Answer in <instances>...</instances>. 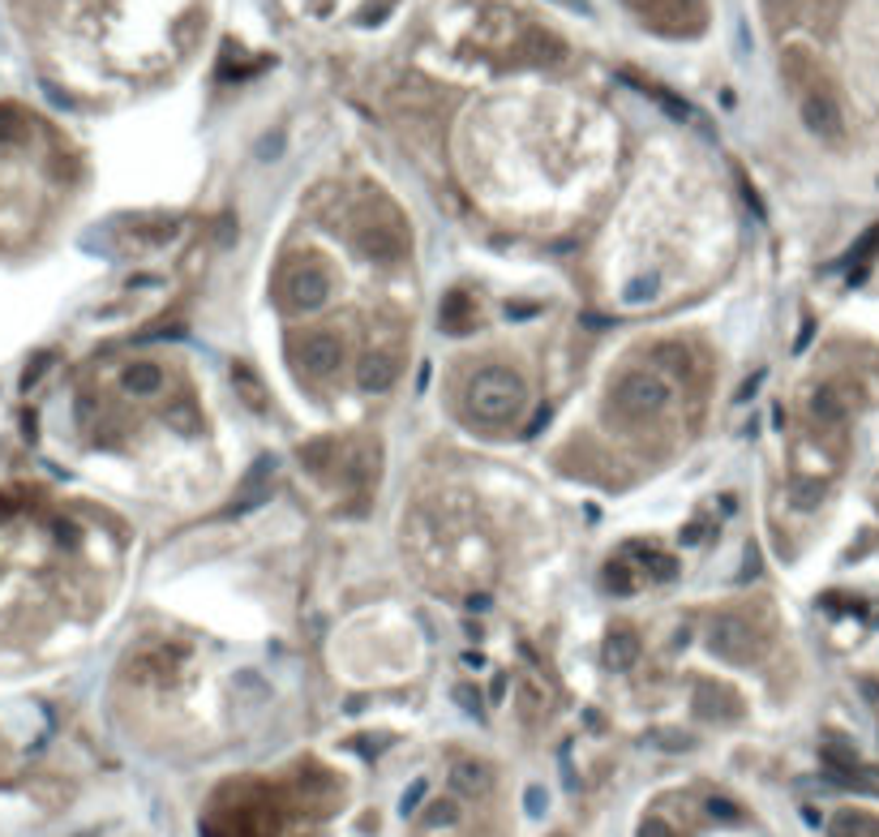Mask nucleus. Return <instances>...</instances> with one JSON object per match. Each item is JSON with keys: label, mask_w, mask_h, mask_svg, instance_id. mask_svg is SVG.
Wrapping results in <instances>:
<instances>
[{"label": "nucleus", "mask_w": 879, "mask_h": 837, "mask_svg": "<svg viewBox=\"0 0 879 837\" xmlns=\"http://www.w3.org/2000/svg\"><path fill=\"white\" fill-rule=\"evenodd\" d=\"M850 409H854V396H850L841 383H823L811 396V417L815 425H823V429H841L845 417H850Z\"/></svg>", "instance_id": "9d476101"}, {"label": "nucleus", "mask_w": 879, "mask_h": 837, "mask_svg": "<svg viewBox=\"0 0 879 837\" xmlns=\"http://www.w3.org/2000/svg\"><path fill=\"white\" fill-rule=\"evenodd\" d=\"M708 524H712V520H695V524H691V529L682 533V542H686V546H691V542H699V537L708 533Z\"/></svg>", "instance_id": "b1692460"}, {"label": "nucleus", "mask_w": 879, "mask_h": 837, "mask_svg": "<svg viewBox=\"0 0 879 837\" xmlns=\"http://www.w3.org/2000/svg\"><path fill=\"white\" fill-rule=\"evenodd\" d=\"M451 786H455L460 794H485V790L493 786V768L480 765V761H455V768H451Z\"/></svg>", "instance_id": "2eb2a0df"}, {"label": "nucleus", "mask_w": 879, "mask_h": 837, "mask_svg": "<svg viewBox=\"0 0 879 837\" xmlns=\"http://www.w3.org/2000/svg\"><path fill=\"white\" fill-rule=\"evenodd\" d=\"M476 323V301L464 292V288H455V292H447V301H442V327L447 331H468Z\"/></svg>", "instance_id": "dca6fc26"}, {"label": "nucleus", "mask_w": 879, "mask_h": 837, "mask_svg": "<svg viewBox=\"0 0 879 837\" xmlns=\"http://www.w3.org/2000/svg\"><path fill=\"white\" fill-rule=\"evenodd\" d=\"M639 837H682V834H677L670 821H661V816H648V821L639 825Z\"/></svg>", "instance_id": "5701e85b"}, {"label": "nucleus", "mask_w": 879, "mask_h": 837, "mask_svg": "<svg viewBox=\"0 0 879 837\" xmlns=\"http://www.w3.org/2000/svg\"><path fill=\"white\" fill-rule=\"evenodd\" d=\"M279 296H283L288 310L314 314V310H322V305L331 301V276H327L322 267H314V263H296V267L283 271Z\"/></svg>", "instance_id": "0eeeda50"}, {"label": "nucleus", "mask_w": 879, "mask_h": 837, "mask_svg": "<svg viewBox=\"0 0 879 837\" xmlns=\"http://www.w3.org/2000/svg\"><path fill=\"white\" fill-rule=\"evenodd\" d=\"M343 361V344L327 331H314V336H301L292 340V365L305 374V378H331Z\"/></svg>", "instance_id": "6e6552de"}, {"label": "nucleus", "mask_w": 879, "mask_h": 837, "mask_svg": "<svg viewBox=\"0 0 879 837\" xmlns=\"http://www.w3.org/2000/svg\"><path fill=\"white\" fill-rule=\"evenodd\" d=\"M626 77H631V86H639L644 95L661 99V108H666V112H674L677 121H695V112L686 108V99H677V95H670V90H666V86H657L652 77H639V73H626Z\"/></svg>", "instance_id": "a211bd4d"}, {"label": "nucleus", "mask_w": 879, "mask_h": 837, "mask_svg": "<svg viewBox=\"0 0 879 837\" xmlns=\"http://www.w3.org/2000/svg\"><path fill=\"white\" fill-rule=\"evenodd\" d=\"M352 236L356 245L374 258V263H400L412 245V232H407L404 215L395 203L387 198H374L356 210V223H352Z\"/></svg>", "instance_id": "7ed1b4c3"}, {"label": "nucleus", "mask_w": 879, "mask_h": 837, "mask_svg": "<svg viewBox=\"0 0 879 837\" xmlns=\"http://www.w3.org/2000/svg\"><path fill=\"white\" fill-rule=\"evenodd\" d=\"M271 482H274V464H271V460H258V464L245 473L241 494L232 498V511H249V507H258V502L271 494Z\"/></svg>", "instance_id": "f8f14e48"}, {"label": "nucleus", "mask_w": 879, "mask_h": 837, "mask_svg": "<svg viewBox=\"0 0 879 837\" xmlns=\"http://www.w3.org/2000/svg\"><path fill=\"white\" fill-rule=\"evenodd\" d=\"M400 374H404V352L400 349L374 344V349L356 361V387H361V391H391V387L400 383Z\"/></svg>", "instance_id": "1a4fd4ad"}, {"label": "nucleus", "mask_w": 879, "mask_h": 837, "mask_svg": "<svg viewBox=\"0 0 879 837\" xmlns=\"http://www.w3.org/2000/svg\"><path fill=\"white\" fill-rule=\"evenodd\" d=\"M455 816H460V808L447 799V803H434V808H429L425 825H429V829H447V825H455Z\"/></svg>", "instance_id": "4be33fe9"}, {"label": "nucleus", "mask_w": 879, "mask_h": 837, "mask_svg": "<svg viewBox=\"0 0 879 837\" xmlns=\"http://www.w3.org/2000/svg\"><path fill=\"white\" fill-rule=\"evenodd\" d=\"M863 692H867V700L876 704V713H879V683H863Z\"/></svg>", "instance_id": "393cba45"}, {"label": "nucleus", "mask_w": 879, "mask_h": 837, "mask_svg": "<svg viewBox=\"0 0 879 837\" xmlns=\"http://www.w3.org/2000/svg\"><path fill=\"white\" fill-rule=\"evenodd\" d=\"M670 400H674V391H670V383H666L661 374H652V369H631V374H622V378L613 383V391H609V417L618 421V425H644V421H652L657 413H666Z\"/></svg>", "instance_id": "20e7f679"}, {"label": "nucleus", "mask_w": 879, "mask_h": 837, "mask_svg": "<svg viewBox=\"0 0 879 837\" xmlns=\"http://www.w3.org/2000/svg\"><path fill=\"white\" fill-rule=\"evenodd\" d=\"M704 640H708V648L721 657V662H730V666H750V662H759L764 657V648H768V640L759 635V628H750L743 615H717L708 631H704Z\"/></svg>", "instance_id": "423d86ee"}, {"label": "nucleus", "mask_w": 879, "mask_h": 837, "mask_svg": "<svg viewBox=\"0 0 879 837\" xmlns=\"http://www.w3.org/2000/svg\"><path fill=\"white\" fill-rule=\"evenodd\" d=\"M635 657H639V635L631 628H613L606 640V666L613 670H626V666H635Z\"/></svg>", "instance_id": "f3484780"}, {"label": "nucleus", "mask_w": 879, "mask_h": 837, "mask_svg": "<svg viewBox=\"0 0 879 837\" xmlns=\"http://www.w3.org/2000/svg\"><path fill=\"white\" fill-rule=\"evenodd\" d=\"M464 404H468V413L480 425H493V429L511 425L524 413V404H528V383L515 369H506V365H489V369H480L468 383Z\"/></svg>", "instance_id": "f03ea898"}, {"label": "nucleus", "mask_w": 879, "mask_h": 837, "mask_svg": "<svg viewBox=\"0 0 879 837\" xmlns=\"http://www.w3.org/2000/svg\"><path fill=\"white\" fill-rule=\"evenodd\" d=\"M232 387H236V391L245 396V404H249V409H258V413L267 409V396H263L258 378H254V374H249L245 365H236V369H232Z\"/></svg>", "instance_id": "412c9836"}, {"label": "nucleus", "mask_w": 879, "mask_h": 837, "mask_svg": "<svg viewBox=\"0 0 879 837\" xmlns=\"http://www.w3.org/2000/svg\"><path fill=\"white\" fill-rule=\"evenodd\" d=\"M163 365H155V361H134V365H125L121 369V387L130 391V396H155V391H163Z\"/></svg>", "instance_id": "4468645a"}, {"label": "nucleus", "mask_w": 879, "mask_h": 837, "mask_svg": "<svg viewBox=\"0 0 879 837\" xmlns=\"http://www.w3.org/2000/svg\"><path fill=\"white\" fill-rule=\"evenodd\" d=\"M176 219H168V215H150V219H130L125 223V232H130V241H137L142 250H155V245H163V241H172L176 236Z\"/></svg>", "instance_id": "ddd939ff"}, {"label": "nucleus", "mask_w": 879, "mask_h": 837, "mask_svg": "<svg viewBox=\"0 0 879 837\" xmlns=\"http://www.w3.org/2000/svg\"><path fill=\"white\" fill-rule=\"evenodd\" d=\"M781 65H785V82H790V90L798 99V112H803V121H807V130L815 138H845V108H841V95H837L832 77L823 73V65L807 48H790Z\"/></svg>", "instance_id": "f257e3e1"}, {"label": "nucleus", "mask_w": 879, "mask_h": 837, "mask_svg": "<svg viewBox=\"0 0 879 837\" xmlns=\"http://www.w3.org/2000/svg\"><path fill=\"white\" fill-rule=\"evenodd\" d=\"M30 134V121L17 104H0V146H17Z\"/></svg>", "instance_id": "6ab92c4d"}, {"label": "nucleus", "mask_w": 879, "mask_h": 837, "mask_svg": "<svg viewBox=\"0 0 879 837\" xmlns=\"http://www.w3.org/2000/svg\"><path fill=\"white\" fill-rule=\"evenodd\" d=\"M335 460H339L335 442H309V447H301V464H305L309 473H327Z\"/></svg>", "instance_id": "aec40b11"}, {"label": "nucleus", "mask_w": 879, "mask_h": 837, "mask_svg": "<svg viewBox=\"0 0 879 837\" xmlns=\"http://www.w3.org/2000/svg\"><path fill=\"white\" fill-rule=\"evenodd\" d=\"M635 17L661 35H699L708 26V0H626Z\"/></svg>", "instance_id": "39448f33"}, {"label": "nucleus", "mask_w": 879, "mask_h": 837, "mask_svg": "<svg viewBox=\"0 0 879 837\" xmlns=\"http://www.w3.org/2000/svg\"><path fill=\"white\" fill-rule=\"evenodd\" d=\"M622 555L635 562V571H639L644 584H666V580H674L677 575L674 555H666V550H652V546H626Z\"/></svg>", "instance_id": "9b49d317"}]
</instances>
